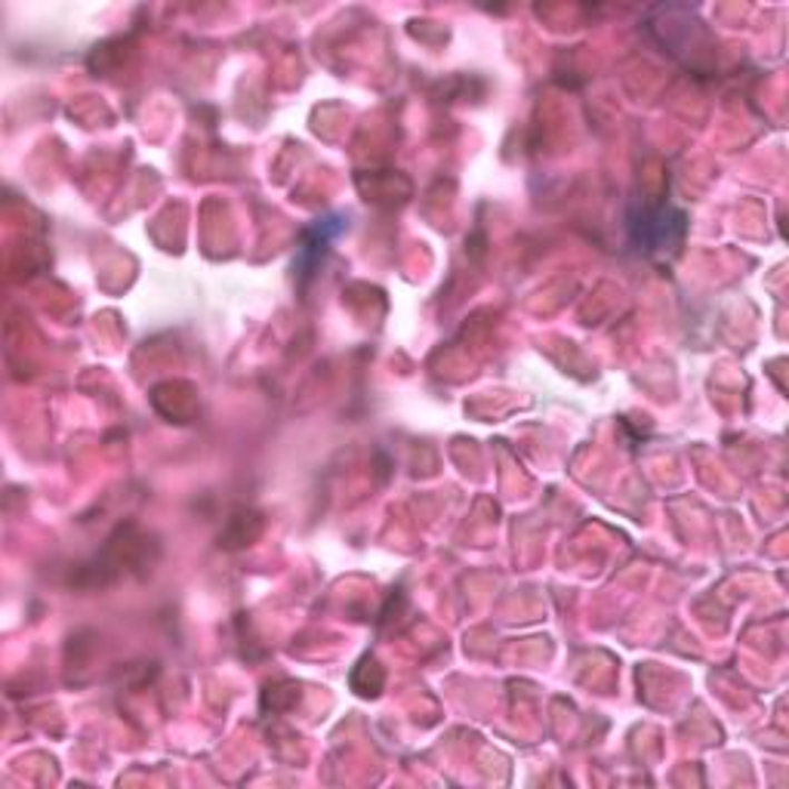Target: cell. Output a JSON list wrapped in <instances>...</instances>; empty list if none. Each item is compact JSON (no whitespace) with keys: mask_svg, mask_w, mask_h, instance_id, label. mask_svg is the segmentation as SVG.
Returning a JSON list of instances; mask_svg holds the SVG:
<instances>
[{"mask_svg":"<svg viewBox=\"0 0 789 789\" xmlns=\"http://www.w3.org/2000/svg\"><path fill=\"white\" fill-rule=\"evenodd\" d=\"M669 210L667 207H660V210H644L635 223H632V228H635V241L642 244L648 254H657V250H667V244H679L682 238H675V235H669V228H675V231H684V216H679L675 223H669Z\"/></svg>","mask_w":789,"mask_h":789,"instance_id":"cell-1","label":"cell"}]
</instances>
